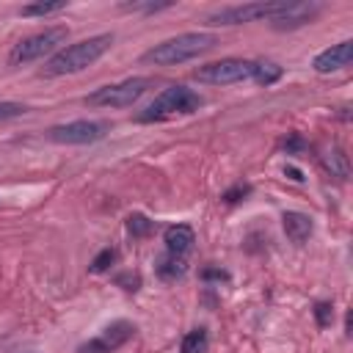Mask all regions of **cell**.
<instances>
[{
	"label": "cell",
	"mask_w": 353,
	"mask_h": 353,
	"mask_svg": "<svg viewBox=\"0 0 353 353\" xmlns=\"http://www.w3.org/2000/svg\"><path fill=\"white\" fill-rule=\"evenodd\" d=\"M284 174H287L290 179H295V182H301V179H303V174H301L295 165H287V168H284Z\"/></svg>",
	"instance_id": "obj_29"
},
{
	"label": "cell",
	"mask_w": 353,
	"mask_h": 353,
	"mask_svg": "<svg viewBox=\"0 0 353 353\" xmlns=\"http://www.w3.org/2000/svg\"><path fill=\"white\" fill-rule=\"evenodd\" d=\"M77 353H110L108 350V345L97 336V339H88V342H83L80 347H77Z\"/></svg>",
	"instance_id": "obj_24"
},
{
	"label": "cell",
	"mask_w": 353,
	"mask_h": 353,
	"mask_svg": "<svg viewBox=\"0 0 353 353\" xmlns=\"http://www.w3.org/2000/svg\"><path fill=\"white\" fill-rule=\"evenodd\" d=\"M127 229H130L132 237H146V234L154 229V223H152L146 215H138V212H135V215L127 218Z\"/></svg>",
	"instance_id": "obj_19"
},
{
	"label": "cell",
	"mask_w": 353,
	"mask_h": 353,
	"mask_svg": "<svg viewBox=\"0 0 353 353\" xmlns=\"http://www.w3.org/2000/svg\"><path fill=\"white\" fill-rule=\"evenodd\" d=\"M281 226H284V234L292 240V243H306L314 232V223L306 212H298V210H287L281 215Z\"/></svg>",
	"instance_id": "obj_11"
},
{
	"label": "cell",
	"mask_w": 353,
	"mask_h": 353,
	"mask_svg": "<svg viewBox=\"0 0 353 353\" xmlns=\"http://www.w3.org/2000/svg\"><path fill=\"white\" fill-rule=\"evenodd\" d=\"M135 336V325L132 323H127V320H116V323H110L108 328H105V334L99 336L105 345H108V350H116V347H121L127 339H132Z\"/></svg>",
	"instance_id": "obj_13"
},
{
	"label": "cell",
	"mask_w": 353,
	"mask_h": 353,
	"mask_svg": "<svg viewBox=\"0 0 353 353\" xmlns=\"http://www.w3.org/2000/svg\"><path fill=\"white\" fill-rule=\"evenodd\" d=\"M350 58H353V41L345 39V41L331 44L328 50H323V52L314 58L312 66H314V72L328 74V72H339V69H345V66L350 63Z\"/></svg>",
	"instance_id": "obj_9"
},
{
	"label": "cell",
	"mask_w": 353,
	"mask_h": 353,
	"mask_svg": "<svg viewBox=\"0 0 353 353\" xmlns=\"http://www.w3.org/2000/svg\"><path fill=\"white\" fill-rule=\"evenodd\" d=\"M199 105H201V97L196 91H190L188 85H171L154 97V102L138 116V121H163L171 116H185L199 110Z\"/></svg>",
	"instance_id": "obj_3"
},
{
	"label": "cell",
	"mask_w": 353,
	"mask_h": 353,
	"mask_svg": "<svg viewBox=\"0 0 353 353\" xmlns=\"http://www.w3.org/2000/svg\"><path fill=\"white\" fill-rule=\"evenodd\" d=\"M284 3H245V6H226L215 14L207 17L210 25H243V22H256V19H276L281 14Z\"/></svg>",
	"instance_id": "obj_7"
},
{
	"label": "cell",
	"mask_w": 353,
	"mask_h": 353,
	"mask_svg": "<svg viewBox=\"0 0 353 353\" xmlns=\"http://www.w3.org/2000/svg\"><path fill=\"white\" fill-rule=\"evenodd\" d=\"M163 243H165V251H168V254L185 256V254L193 248V243H196V232H193L188 223H174V226L165 229Z\"/></svg>",
	"instance_id": "obj_12"
},
{
	"label": "cell",
	"mask_w": 353,
	"mask_h": 353,
	"mask_svg": "<svg viewBox=\"0 0 353 353\" xmlns=\"http://www.w3.org/2000/svg\"><path fill=\"white\" fill-rule=\"evenodd\" d=\"M108 124L105 121H88V119H77L69 124H55L47 130V138L55 143H94L105 135Z\"/></svg>",
	"instance_id": "obj_8"
},
{
	"label": "cell",
	"mask_w": 353,
	"mask_h": 353,
	"mask_svg": "<svg viewBox=\"0 0 353 353\" xmlns=\"http://www.w3.org/2000/svg\"><path fill=\"white\" fill-rule=\"evenodd\" d=\"M113 262H116V248H102V251L94 256L91 270H94V273H105V270H108Z\"/></svg>",
	"instance_id": "obj_20"
},
{
	"label": "cell",
	"mask_w": 353,
	"mask_h": 353,
	"mask_svg": "<svg viewBox=\"0 0 353 353\" xmlns=\"http://www.w3.org/2000/svg\"><path fill=\"white\" fill-rule=\"evenodd\" d=\"M284 69L273 61H254V72H251V80L259 83V85H273L276 80H281Z\"/></svg>",
	"instance_id": "obj_16"
},
{
	"label": "cell",
	"mask_w": 353,
	"mask_h": 353,
	"mask_svg": "<svg viewBox=\"0 0 353 353\" xmlns=\"http://www.w3.org/2000/svg\"><path fill=\"white\" fill-rule=\"evenodd\" d=\"M210 347V336L204 328H193L182 336V345H179V353H207Z\"/></svg>",
	"instance_id": "obj_17"
},
{
	"label": "cell",
	"mask_w": 353,
	"mask_h": 353,
	"mask_svg": "<svg viewBox=\"0 0 353 353\" xmlns=\"http://www.w3.org/2000/svg\"><path fill=\"white\" fill-rule=\"evenodd\" d=\"M171 3H154V0H143V3H121L124 11H146V14H154V11H163L168 8Z\"/></svg>",
	"instance_id": "obj_21"
},
{
	"label": "cell",
	"mask_w": 353,
	"mask_h": 353,
	"mask_svg": "<svg viewBox=\"0 0 353 353\" xmlns=\"http://www.w3.org/2000/svg\"><path fill=\"white\" fill-rule=\"evenodd\" d=\"M149 85H152L149 77H127L121 83H110V85L91 91L85 97V105H91V108H127L138 97H143Z\"/></svg>",
	"instance_id": "obj_5"
},
{
	"label": "cell",
	"mask_w": 353,
	"mask_h": 353,
	"mask_svg": "<svg viewBox=\"0 0 353 353\" xmlns=\"http://www.w3.org/2000/svg\"><path fill=\"white\" fill-rule=\"evenodd\" d=\"M317 11H320V6H317V3H284L281 14H279L276 19H270V22H273V28H279V30L301 28V25L312 22Z\"/></svg>",
	"instance_id": "obj_10"
},
{
	"label": "cell",
	"mask_w": 353,
	"mask_h": 353,
	"mask_svg": "<svg viewBox=\"0 0 353 353\" xmlns=\"http://www.w3.org/2000/svg\"><path fill=\"white\" fill-rule=\"evenodd\" d=\"M185 273H188L185 256H176V254H168V251H165V256L157 259V276H160L163 281H176V279H182Z\"/></svg>",
	"instance_id": "obj_14"
},
{
	"label": "cell",
	"mask_w": 353,
	"mask_h": 353,
	"mask_svg": "<svg viewBox=\"0 0 353 353\" xmlns=\"http://www.w3.org/2000/svg\"><path fill=\"white\" fill-rule=\"evenodd\" d=\"M22 113H28L25 105H19V102H0V121L17 119V116H22Z\"/></svg>",
	"instance_id": "obj_23"
},
{
	"label": "cell",
	"mask_w": 353,
	"mask_h": 353,
	"mask_svg": "<svg viewBox=\"0 0 353 353\" xmlns=\"http://www.w3.org/2000/svg\"><path fill=\"white\" fill-rule=\"evenodd\" d=\"M284 149L287 152H295V149H303V141L298 135H290V141H284Z\"/></svg>",
	"instance_id": "obj_27"
},
{
	"label": "cell",
	"mask_w": 353,
	"mask_h": 353,
	"mask_svg": "<svg viewBox=\"0 0 353 353\" xmlns=\"http://www.w3.org/2000/svg\"><path fill=\"white\" fill-rule=\"evenodd\" d=\"M66 36H69V28H63V25L44 28V30H39V33H33V36L22 39L19 44H14V50H11V55H8V61H11V63H17V66H19V63L39 61V58L50 55L52 50H58V47L66 41Z\"/></svg>",
	"instance_id": "obj_4"
},
{
	"label": "cell",
	"mask_w": 353,
	"mask_h": 353,
	"mask_svg": "<svg viewBox=\"0 0 353 353\" xmlns=\"http://www.w3.org/2000/svg\"><path fill=\"white\" fill-rule=\"evenodd\" d=\"M116 281H119V284H127L124 290H138V284H141V279H138V276H130V273H127V276H119Z\"/></svg>",
	"instance_id": "obj_26"
},
{
	"label": "cell",
	"mask_w": 353,
	"mask_h": 353,
	"mask_svg": "<svg viewBox=\"0 0 353 353\" xmlns=\"http://www.w3.org/2000/svg\"><path fill=\"white\" fill-rule=\"evenodd\" d=\"M66 6H69L66 0H52V3H30V6H22V8H19V17H50V14L63 11Z\"/></svg>",
	"instance_id": "obj_18"
},
{
	"label": "cell",
	"mask_w": 353,
	"mask_h": 353,
	"mask_svg": "<svg viewBox=\"0 0 353 353\" xmlns=\"http://www.w3.org/2000/svg\"><path fill=\"white\" fill-rule=\"evenodd\" d=\"M204 279H218V281H221V279H229V273H226V270H215V268H207V270H204Z\"/></svg>",
	"instance_id": "obj_28"
},
{
	"label": "cell",
	"mask_w": 353,
	"mask_h": 353,
	"mask_svg": "<svg viewBox=\"0 0 353 353\" xmlns=\"http://www.w3.org/2000/svg\"><path fill=\"white\" fill-rule=\"evenodd\" d=\"M113 44V33H99V36H91V39H83L77 44H69L63 50H58L41 69L44 77H61V74H74V72H83L85 66L97 63Z\"/></svg>",
	"instance_id": "obj_1"
},
{
	"label": "cell",
	"mask_w": 353,
	"mask_h": 353,
	"mask_svg": "<svg viewBox=\"0 0 353 353\" xmlns=\"http://www.w3.org/2000/svg\"><path fill=\"white\" fill-rule=\"evenodd\" d=\"M248 190H251L248 185H234L232 190H226V193H223V201H240V196H245Z\"/></svg>",
	"instance_id": "obj_25"
},
{
	"label": "cell",
	"mask_w": 353,
	"mask_h": 353,
	"mask_svg": "<svg viewBox=\"0 0 353 353\" xmlns=\"http://www.w3.org/2000/svg\"><path fill=\"white\" fill-rule=\"evenodd\" d=\"M215 44H218V39L212 33H201V30L199 33H179V36L165 39V41L154 44L152 50H146L143 61L154 63V66H174V63H185V61L204 55Z\"/></svg>",
	"instance_id": "obj_2"
},
{
	"label": "cell",
	"mask_w": 353,
	"mask_h": 353,
	"mask_svg": "<svg viewBox=\"0 0 353 353\" xmlns=\"http://www.w3.org/2000/svg\"><path fill=\"white\" fill-rule=\"evenodd\" d=\"M323 165L331 171V176H339V179H347L350 176V160H347V154L339 146H331L323 154Z\"/></svg>",
	"instance_id": "obj_15"
},
{
	"label": "cell",
	"mask_w": 353,
	"mask_h": 353,
	"mask_svg": "<svg viewBox=\"0 0 353 353\" xmlns=\"http://www.w3.org/2000/svg\"><path fill=\"white\" fill-rule=\"evenodd\" d=\"M314 320H317L320 328H328L331 320H334V306H331L328 301H320V303L314 306Z\"/></svg>",
	"instance_id": "obj_22"
},
{
	"label": "cell",
	"mask_w": 353,
	"mask_h": 353,
	"mask_svg": "<svg viewBox=\"0 0 353 353\" xmlns=\"http://www.w3.org/2000/svg\"><path fill=\"white\" fill-rule=\"evenodd\" d=\"M254 72V61L245 58H221L212 63H204L193 72V77L199 83H210V85H232V83H243L251 80Z\"/></svg>",
	"instance_id": "obj_6"
}]
</instances>
